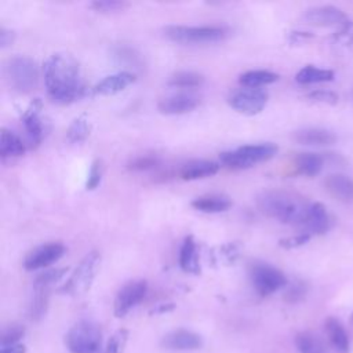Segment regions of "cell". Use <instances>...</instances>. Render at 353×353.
<instances>
[{"mask_svg":"<svg viewBox=\"0 0 353 353\" xmlns=\"http://www.w3.org/2000/svg\"><path fill=\"white\" fill-rule=\"evenodd\" d=\"M219 168V163L212 160H192L179 168V176L185 181L201 179L215 175Z\"/></svg>","mask_w":353,"mask_h":353,"instance_id":"20","label":"cell"},{"mask_svg":"<svg viewBox=\"0 0 353 353\" xmlns=\"http://www.w3.org/2000/svg\"><path fill=\"white\" fill-rule=\"evenodd\" d=\"M90 7L99 12H116L128 7V3L117 1V0H97V1H92Z\"/></svg>","mask_w":353,"mask_h":353,"instance_id":"38","label":"cell"},{"mask_svg":"<svg viewBox=\"0 0 353 353\" xmlns=\"http://www.w3.org/2000/svg\"><path fill=\"white\" fill-rule=\"evenodd\" d=\"M334 77H335L334 70L321 69V68H317L314 65H306L295 74V80L299 84L327 83V81H332Z\"/></svg>","mask_w":353,"mask_h":353,"instance_id":"26","label":"cell"},{"mask_svg":"<svg viewBox=\"0 0 353 353\" xmlns=\"http://www.w3.org/2000/svg\"><path fill=\"white\" fill-rule=\"evenodd\" d=\"M91 132L90 120L85 116L76 117L66 131V138L70 143H80L84 142Z\"/></svg>","mask_w":353,"mask_h":353,"instance_id":"31","label":"cell"},{"mask_svg":"<svg viewBox=\"0 0 353 353\" xmlns=\"http://www.w3.org/2000/svg\"><path fill=\"white\" fill-rule=\"evenodd\" d=\"M114 55L119 58V61L121 62H128V63H137V61L139 59L138 55H135L134 50L127 48V47H119L114 52Z\"/></svg>","mask_w":353,"mask_h":353,"instance_id":"42","label":"cell"},{"mask_svg":"<svg viewBox=\"0 0 353 353\" xmlns=\"http://www.w3.org/2000/svg\"><path fill=\"white\" fill-rule=\"evenodd\" d=\"M294 164L299 174L306 175V176H316L323 170L324 159L319 153L303 152V153H298L295 156Z\"/></svg>","mask_w":353,"mask_h":353,"instance_id":"23","label":"cell"},{"mask_svg":"<svg viewBox=\"0 0 353 353\" xmlns=\"http://www.w3.org/2000/svg\"><path fill=\"white\" fill-rule=\"evenodd\" d=\"M200 105V98L189 92H178L161 98L157 103V109L163 114H183L192 112Z\"/></svg>","mask_w":353,"mask_h":353,"instance_id":"13","label":"cell"},{"mask_svg":"<svg viewBox=\"0 0 353 353\" xmlns=\"http://www.w3.org/2000/svg\"><path fill=\"white\" fill-rule=\"evenodd\" d=\"M292 139L296 143L307 145V146H328V145L335 143L336 137L334 132H331L328 130L309 127V128H302V130L295 131L292 134Z\"/></svg>","mask_w":353,"mask_h":353,"instance_id":"19","label":"cell"},{"mask_svg":"<svg viewBox=\"0 0 353 353\" xmlns=\"http://www.w3.org/2000/svg\"><path fill=\"white\" fill-rule=\"evenodd\" d=\"M301 228H303V232L309 233L310 236L324 234L330 229V216L324 204L319 201L312 203Z\"/></svg>","mask_w":353,"mask_h":353,"instance_id":"17","label":"cell"},{"mask_svg":"<svg viewBox=\"0 0 353 353\" xmlns=\"http://www.w3.org/2000/svg\"><path fill=\"white\" fill-rule=\"evenodd\" d=\"M101 341V328L91 320L77 321L65 335L66 347L72 353H97L99 352Z\"/></svg>","mask_w":353,"mask_h":353,"instance_id":"7","label":"cell"},{"mask_svg":"<svg viewBox=\"0 0 353 353\" xmlns=\"http://www.w3.org/2000/svg\"><path fill=\"white\" fill-rule=\"evenodd\" d=\"M161 345L170 350H196L201 347L203 339L193 331L179 328L164 335Z\"/></svg>","mask_w":353,"mask_h":353,"instance_id":"15","label":"cell"},{"mask_svg":"<svg viewBox=\"0 0 353 353\" xmlns=\"http://www.w3.org/2000/svg\"><path fill=\"white\" fill-rule=\"evenodd\" d=\"M258 208L281 223L302 226L310 204L305 197L287 190H265L256 196Z\"/></svg>","mask_w":353,"mask_h":353,"instance_id":"2","label":"cell"},{"mask_svg":"<svg viewBox=\"0 0 353 353\" xmlns=\"http://www.w3.org/2000/svg\"><path fill=\"white\" fill-rule=\"evenodd\" d=\"M204 83L203 74L192 70H179L168 79V85L176 88H196Z\"/></svg>","mask_w":353,"mask_h":353,"instance_id":"29","label":"cell"},{"mask_svg":"<svg viewBox=\"0 0 353 353\" xmlns=\"http://www.w3.org/2000/svg\"><path fill=\"white\" fill-rule=\"evenodd\" d=\"M303 19L314 26H321V28H328V26H342L346 21L347 17L346 14L334 6H317L312 7L305 11Z\"/></svg>","mask_w":353,"mask_h":353,"instance_id":"12","label":"cell"},{"mask_svg":"<svg viewBox=\"0 0 353 353\" xmlns=\"http://www.w3.org/2000/svg\"><path fill=\"white\" fill-rule=\"evenodd\" d=\"M325 332L328 335L330 343L338 353L349 352V338L339 320L334 317H328L325 320Z\"/></svg>","mask_w":353,"mask_h":353,"instance_id":"24","label":"cell"},{"mask_svg":"<svg viewBox=\"0 0 353 353\" xmlns=\"http://www.w3.org/2000/svg\"><path fill=\"white\" fill-rule=\"evenodd\" d=\"M352 320H353V314H352Z\"/></svg>","mask_w":353,"mask_h":353,"instance_id":"47","label":"cell"},{"mask_svg":"<svg viewBox=\"0 0 353 353\" xmlns=\"http://www.w3.org/2000/svg\"><path fill=\"white\" fill-rule=\"evenodd\" d=\"M127 341H128V331L125 328L117 330L108 339V343H106V347H105L103 353H123Z\"/></svg>","mask_w":353,"mask_h":353,"instance_id":"36","label":"cell"},{"mask_svg":"<svg viewBox=\"0 0 353 353\" xmlns=\"http://www.w3.org/2000/svg\"><path fill=\"white\" fill-rule=\"evenodd\" d=\"M327 192L338 201L353 203V179L343 174H331L325 178Z\"/></svg>","mask_w":353,"mask_h":353,"instance_id":"18","label":"cell"},{"mask_svg":"<svg viewBox=\"0 0 353 353\" xmlns=\"http://www.w3.org/2000/svg\"><path fill=\"white\" fill-rule=\"evenodd\" d=\"M97 353H99V352H97Z\"/></svg>","mask_w":353,"mask_h":353,"instance_id":"48","label":"cell"},{"mask_svg":"<svg viewBox=\"0 0 353 353\" xmlns=\"http://www.w3.org/2000/svg\"><path fill=\"white\" fill-rule=\"evenodd\" d=\"M164 34L170 40L181 44H207L225 40L229 34V30L221 25H170L164 28Z\"/></svg>","mask_w":353,"mask_h":353,"instance_id":"4","label":"cell"},{"mask_svg":"<svg viewBox=\"0 0 353 353\" xmlns=\"http://www.w3.org/2000/svg\"><path fill=\"white\" fill-rule=\"evenodd\" d=\"M101 178H102V163H101V160H94L92 164H91L90 172H88L85 188L88 190L95 189L99 185Z\"/></svg>","mask_w":353,"mask_h":353,"instance_id":"41","label":"cell"},{"mask_svg":"<svg viewBox=\"0 0 353 353\" xmlns=\"http://www.w3.org/2000/svg\"><path fill=\"white\" fill-rule=\"evenodd\" d=\"M66 248L59 241L44 243L36 248H33L23 259V268L26 270H37L47 268L61 259L65 254Z\"/></svg>","mask_w":353,"mask_h":353,"instance_id":"11","label":"cell"},{"mask_svg":"<svg viewBox=\"0 0 353 353\" xmlns=\"http://www.w3.org/2000/svg\"><path fill=\"white\" fill-rule=\"evenodd\" d=\"M174 309L172 303H165V305H160L159 307L153 309L150 313H165V312H171Z\"/></svg>","mask_w":353,"mask_h":353,"instance_id":"46","label":"cell"},{"mask_svg":"<svg viewBox=\"0 0 353 353\" xmlns=\"http://www.w3.org/2000/svg\"><path fill=\"white\" fill-rule=\"evenodd\" d=\"M14 39H15L14 30L7 29V28H4V26L0 28V47H1V48L8 47V46L14 41Z\"/></svg>","mask_w":353,"mask_h":353,"instance_id":"44","label":"cell"},{"mask_svg":"<svg viewBox=\"0 0 353 353\" xmlns=\"http://www.w3.org/2000/svg\"><path fill=\"white\" fill-rule=\"evenodd\" d=\"M307 99L319 103H327V105H336L338 103V95L334 91L330 90H314L310 91L306 95Z\"/></svg>","mask_w":353,"mask_h":353,"instance_id":"40","label":"cell"},{"mask_svg":"<svg viewBox=\"0 0 353 353\" xmlns=\"http://www.w3.org/2000/svg\"><path fill=\"white\" fill-rule=\"evenodd\" d=\"M43 77L54 102L70 103L88 94V88L81 80L79 62L70 54H51L43 63Z\"/></svg>","mask_w":353,"mask_h":353,"instance_id":"1","label":"cell"},{"mask_svg":"<svg viewBox=\"0 0 353 353\" xmlns=\"http://www.w3.org/2000/svg\"><path fill=\"white\" fill-rule=\"evenodd\" d=\"M277 150H279L277 145L272 142L251 143V145H243L233 150L222 152L219 154V160L228 168L245 170V168L254 167L255 164L273 159Z\"/></svg>","mask_w":353,"mask_h":353,"instance_id":"3","label":"cell"},{"mask_svg":"<svg viewBox=\"0 0 353 353\" xmlns=\"http://www.w3.org/2000/svg\"><path fill=\"white\" fill-rule=\"evenodd\" d=\"M335 46L353 52V21H346L342 26L336 29L332 36Z\"/></svg>","mask_w":353,"mask_h":353,"instance_id":"32","label":"cell"},{"mask_svg":"<svg viewBox=\"0 0 353 353\" xmlns=\"http://www.w3.org/2000/svg\"><path fill=\"white\" fill-rule=\"evenodd\" d=\"M99 263L101 254L98 251H90L74 268L66 283L59 288V292L70 296H79L85 294L94 283V279L99 269Z\"/></svg>","mask_w":353,"mask_h":353,"instance_id":"6","label":"cell"},{"mask_svg":"<svg viewBox=\"0 0 353 353\" xmlns=\"http://www.w3.org/2000/svg\"><path fill=\"white\" fill-rule=\"evenodd\" d=\"M179 266L183 272L190 274L200 273V259L197 244L193 236H186L179 250Z\"/></svg>","mask_w":353,"mask_h":353,"instance_id":"21","label":"cell"},{"mask_svg":"<svg viewBox=\"0 0 353 353\" xmlns=\"http://www.w3.org/2000/svg\"><path fill=\"white\" fill-rule=\"evenodd\" d=\"M25 335V327L18 324V323H12L8 324L3 332H1V338H0V343L1 347H7V346H12L17 345L19 342V339Z\"/></svg>","mask_w":353,"mask_h":353,"instance_id":"34","label":"cell"},{"mask_svg":"<svg viewBox=\"0 0 353 353\" xmlns=\"http://www.w3.org/2000/svg\"><path fill=\"white\" fill-rule=\"evenodd\" d=\"M306 284L303 281H294L291 283L287 288H285V292H284V299L288 302V303H296L299 301H302L306 295Z\"/></svg>","mask_w":353,"mask_h":353,"instance_id":"37","label":"cell"},{"mask_svg":"<svg viewBox=\"0 0 353 353\" xmlns=\"http://www.w3.org/2000/svg\"><path fill=\"white\" fill-rule=\"evenodd\" d=\"M159 163H160V160L156 156L141 154V156H137V157L131 159L127 164V168L131 170V171L141 172V171H148V170H152V168L157 167Z\"/></svg>","mask_w":353,"mask_h":353,"instance_id":"35","label":"cell"},{"mask_svg":"<svg viewBox=\"0 0 353 353\" xmlns=\"http://www.w3.org/2000/svg\"><path fill=\"white\" fill-rule=\"evenodd\" d=\"M135 81V74L127 70L117 72L113 74H109L103 77L101 81H98L92 88V94H99V95H113L124 88H127L130 84Z\"/></svg>","mask_w":353,"mask_h":353,"instance_id":"16","label":"cell"},{"mask_svg":"<svg viewBox=\"0 0 353 353\" xmlns=\"http://www.w3.org/2000/svg\"><path fill=\"white\" fill-rule=\"evenodd\" d=\"M250 279L255 291L261 296L272 295L273 292L287 287L285 274L276 266L266 262H254L250 265Z\"/></svg>","mask_w":353,"mask_h":353,"instance_id":"8","label":"cell"},{"mask_svg":"<svg viewBox=\"0 0 353 353\" xmlns=\"http://www.w3.org/2000/svg\"><path fill=\"white\" fill-rule=\"evenodd\" d=\"M148 292V283L145 280H134L124 284L116 298L113 305L114 316L121 319L124 317L132 307H135L138 303L142 302Z\"/></svg>","mask_w":353,"mask_h":353,"instance_id":"10","label":"cell"},{"mask_svg":"<svg viewBox=\"0 0 353 353\" xmlns=\"http://www.w3.org/2000/svg\"><path fill=\"white\" fill-rule=\"evenodd\" d=\"M33 288H34V294L29 307V314L32 320H40L46 314L48 307L50 288L47 287H33Z\"/></svg>","mask_w":353,"mask_h":353,"instance_id":"30","label":"cell"},{"mask_svg":"<svg viewBox=\"0 0 353 353\" xmlns=\"http://www.w3.org/2000/svg\"><path fill=\"white\" fill-rule=\"evenodd\" d=\"M40 110L41 102L40 99H34L22 113V123L28 135L29 145L32 148H36L43 138V123L40 119Z\"/></svg>","mask_w":353,"mask_h":353,"instance_id":"14","label":"cell"},{"mask_svg":"<svg viewBox=\"0 0 353 353\" xmlns=\"http://www.w3.org/2000/svg\"><path fill=\"white\" fill-rule=\"evenodd\" d=\"M279 74L270 72V70H248L243 74H240L239 81L243 87H248V88H259L262 85L266 84H272L274 81H277Z\"/></svg>","mask_w":353,"mask_h":353,"instance_id":"27","label":"cell"},{"mask_svg":"<svg viewBox=\"0 0 353 353\" xmlns=\"http://www.w3.org/2000/svg\"><path fill=\"white\" fill-rule=\"evenodd\" d=\"M26 150L23 141L12 131L3 128L0 137V156L3 160L22 156Z\"/></svg>","mask_w":353,"mask_h":353,"instance_id":"25","label":"cell"},{"mask_svg":"<svg viewBox=\"0 0 353 353\" xmlns=\"http://www.w3.org/2000/svg\"><path fill=\"white\" fill-rule=\"evenodd\" d=\"M222 258L225 259V262H228V263H233L234 262V259L237 258V255H239V250H237V247L234 245V244H226V245H223L222 247Z\"/></svg>","mask_w":353,"mask_h":353,"instance_id":"43","label":"cell"},{"mask_svg":"<svg viewBox=\"0 0 353 353\" xmlns=\"http://www.w3.org/2000/svg\"><path fill=\"white\" fill-rule=\"evenodd\" d=\"M0 353H26V347H25V345L17 343V345H12V346L1 347Z\"/></svg>","mask_w":353,"mask_h":353,"instance_id":"45","label":"cell"},{"mask_svg":"<svg viewBox=\"0 0 353 353\" xmlns=\"http://www.w3.org/2000/svg\"><path fill=\"white\" fill-rule=\"evenodd\" d=\"M4 77L12 90L30 92L39 83L37 63L26 55H14L4 63Z\"/></svg>","mask_w":353,"mask_h":353,"instance_id":"5","label":"cell"},{"mask_svg":"<svg viewBox=\"0 0 353 353\" xmlns=\"http://www.w3.org/2000/svg\"><path fill=\"white\" fill-rule=\"evenodd\" d=\"M295 345L299 353H327L324 342L312 332H299L295 336Z\"/></svg>","mask_w":353,"mask_h":353,"instance_id":"28","label":"cell"},{"mask_svg":"<svg viewBox=\"0 0 353 353\" xmlns=\"http://www.w3.org/2000/svg\"><path fill=\"white\" fill-rule=\"evenodd\" d=\"M68 273V268H55V269H48L40 274L36 276L33 281V287H47L51 288L52 284L59 281L65 274Z\"/></svg>","mask_w":353,"mask_h":353,"instance_id":"33","label":"cell"},{"mask_svg":"<svg viewBox=\"0 0 353 353\" xmlns=\"http://www.w3.org/2000/svg\"><path fill=\"white\" fill-rule=\"evenodd\" d=\"M310 239H312V236L309 233L302 232V233H298V234H294V236H290V237L280 239L279 245L284 250H294V248L305 245L306 243H309Z\"/></svg>","mask_w":353,"mask_h":353,"instance_id":"39","label":"cell"},{"mask_svg":"<svg viewBox=\"0 0 353 353\" xmlns=\"http://www.w3.org/2000/svg\"><path fill=\"white\" fill-rule=\"evenodd\" d=\"M192 207L200 212L218 214L228 211L232 207V201L223 194H204L199 196L192 201Z\"/></svg>","mask_w":353,"mask_h":353,"instance_id":"22","label":"cell"},{"mask_svg":"<svg viewBox=\"0 0 353 353\" xmlns=\"http://www.w3.org/2000/svg\"><path fill=\"white\" fill-rule=\"evenodd\" d=\"M268 98H269L268 92L261 88L243 87L239 90H234L229 95L228 102L239 113L254 116L263 110V108L268 103Z\"/></svg>","mask_w":353,"mask_h":353,"instance_id":"9","label":"cell"}]
</instances>
